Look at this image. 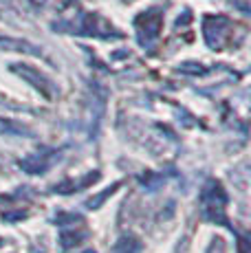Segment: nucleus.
Listing matches in <instances>:
<instances>
[{"label":"nucleus","instance_id":"3","mask_svg":"<svg viewBox=\"0 0 251 253\" xmlns=\"http://www.w3.org/2000/svg\"><path fill=\"white\" fill-rule=\"evenodd\" d=\"M11 71L16 73V75H20L25 82H29L36 90H40L46 99L55 97V84H53L46 75H42L38 69H33V66H29V64H11Z\"/></svg>","mask_w":251,"mask_h":253},{"label":"nucleus","instance_id":"6","mask_svg":"<svg viewBox=\"0 0 251 253\" xmlns=\"http://www.w3.org/2000/svg\"><path fill=\"white\" fill-rule=\"evenodd\" d=\"M0 51H18V53H27V55H42V51L36 44L20 40V38L2 36V33H0Z\"/></svg>","mask_w":251,"mask_h":253},{"label":"nucleus","instance_id":"9","mask_svg":"<svg viewBox=\"0 0 251 253\" xmlns=\"http://www.w3.org/2000/svg\"><path fill=\"white\" fill-rule=\"evenodd\" d=\"M119 185H122V183H113V185H110V187H106V189H104V192H99V194H97V196L88 198V201H86V203H84V205H86V209H99V207H101V205H104V203H106V201H108V198H110V196H113V194H115V192H117V189H119Z\"/></svg>","mask_w":251,"mask_h":253},{"label":"nucleus","instance_id":"16","mask_svg":"<svg viewBox=\"0 0 251 253\" xmlns=\"http://www.w3.org/2000/svg\"><path fill=\"white\" fill-rule=\"evenodd\" d=\"M33 2H44V0H33Z\"/></svg>","mask_w":251,"mask_h":253},{"label":"nucleus","instance_id":"14","mask_svg":"<svg viewBox=\"0 0 251 253\" xmlns=\"http://www.w3.org/2000/svg\"><path fill=\"white\" fill-rule=\"evenodd\" d=\"M22 218H27V213H25V211H13V213H4L2 220H7V222H16V220H22Z\"/></svg>","mask_w":251,"mask_h":253},{"label":"nucleus","instance_id":"7","mask_svg":"<svg viewBox=\"0 0 251 253\" xmlns=\"http://www.w3.org/2000/svg\"><path fill=\"white\" fill-rule=\"evenodd\" d=\"M88 238V231H75V229H62L60 233V245L64 251L73 249V247L82 245V242Z\"/></svg>","mask_w":251,"mask_h":253},{"label":"nucleus","instance_id":"10","mask_svg":"<svg viewBox=\"0 0 251 253\" xmlns=\"http://www.w3.org/2000/svg\"><path fill=\"white\" fill-rule=\"evenodd\" d=\"M53 222H55L57 227H62V229H69V227H75V222H84V218L77 216V213H64V211H60L55 218H53Z\"/></svg>","mask_w":251,"mask_h":253},{"label":"nucleus","instance_id":"11","mask_svg":"<svg viewBox=\"0 0 251 253\" xmlns=\"http://www.w3.org/2000/svg\"><path fill=\"white\" fill-rule=\"evenodd\" d=\"M139 181H141V185L148 189V192H157V189L163 185V176L161 174H154V172H146Z\"/></svg>","mask_w":251,"mask_h":253},{"label":"nucleus","instance_id":"12","mask_svg":"<svg viewBox=\"0 0 251 253\" xmlns=\"http://www.w3.org/2000/svg\"><path fill=\"white\" fill-rule=\"evenodd\" d=\"M0 132H2V134H31V130H27L25 126L13 124V121L0 119Z\"/></svg>","mask_w":251,"mask_h":253},{"label":"nucleus","instance_id":"13","mask_svg":"<svg viewBox=\"0 0 251 253\" xmlns=\"http://www.w3.org/2000/svg\"><path fill=\"white\" fill-rule=\"evenodd\" d=\"M181 73H187V75H205L207 69H203L201 64H194V62H185V64L178 66Z\"/></svg>","mask_w":251,"mask_h":253},{"label":"nucleus","instance_id":"4","mask_svg":"<svg viewBox=\"0 0 251 253\" xmlns=\"http://www.w3.org/2000/svg\"><path fill=\"white\" fill-rule=\"evenodd\" d=\"M229 20L225 16H207L205 22H203V31H205V40L211 48L218 51L220 48V38H223V27H227Z\"/></svg>","mask_w":251,"mask_h":253},{"label":"nucleus","instance_id":"2","mask_svg":"<svg viewBox=\"0 0 251 253\" xmlns=\"http://www.w3.org/2000/svg\"><path fill=\"white\" fill-rule=\"evenodd\" d=\"M134 27H137V31H139V42H141L143 46L150 44L152 40L159 38V31H161V27H163L161 9H148V11H143L141 16H137Z\"/></svg>","mask_w":251,"mask_h":253},{"label":"nucleus","instance_id":"15","mask_svg":"<svg viewBox=\"0 0 251 253\" xmlns=\"http://www.w3.org/2000/svg\"><path fill=\"white\" fill-rule=\"evenodd\" d=\"M238 253H249V242H247V238H243V236L238 238Z\"/></svg>","mask_w":251,"mask_h":253},{"label":"nucleus","instance_id":"17","mask_svg":"<svg viewBox=\"0 0 251 253\" xmlns=\"http://www.w3.org/2000/svg\"><path fill=\"white\" fill-rule=\"evenodd\" d=\"M0 245H2V240H0Z\"/></svg>","mask_w":251,"mask_h":253},{"label":"nucleus","instance_id":"1","mask_svg":"<svg viewBox=\"0 0 251 253\" xmlns=\"http://www.w3.org/2000/svg\"><path fill=\"white\" fill-rule=\"evenodd\" d=\"M201 203H203V211H205V218L214 222H220V225H227V216H225V205H227V194L223 189V185L218 181H207V185L201 192Z\"/></svg>","mask_w":251,"mask_h":253},{"label":"nucleus","instance_id":"8","mask_svg":"<svg viewBox=\"0 0 251 253\" xmlns=\"http://www.w3.org/2000/svg\"><path fill=\"white\" fill-rule=\"evenodd\" d=\"M110 253H141V240L134 236H122Z\"/></svg>","mask_w":251,"mask_h":253},{"label":"nucleus","instance_id":"5","mask_svg":"<svg viewBox=\"0 0 251 253\" xmlns=\"http://www.w3.org/2000/svg\"><path fill=\"white\" fill-rule=\"evenodd\" d=\"M53 161H55V157H49V154H31L27 159H20L18 165L27 174H44V172H49Z\"/></svg>","mask_w":251,"mask_h":253}]
</instances>
